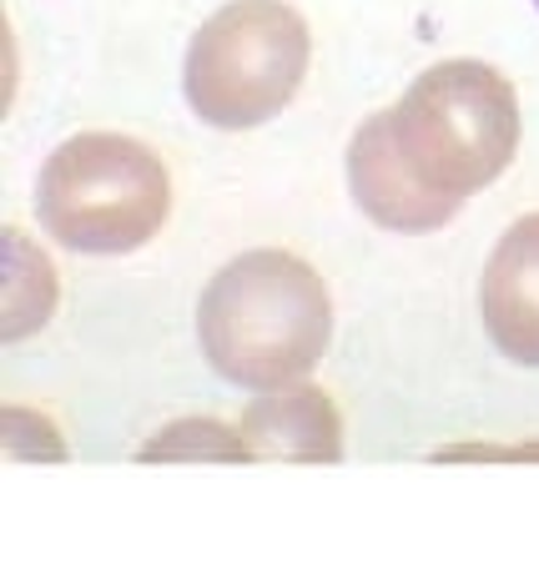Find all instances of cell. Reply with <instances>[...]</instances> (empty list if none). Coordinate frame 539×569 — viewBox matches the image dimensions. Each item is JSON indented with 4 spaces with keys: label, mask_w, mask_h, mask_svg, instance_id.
Here are the masks:
<instances>
[{
    "label": "cell",
    "mask_w": 539,
    "mask_h": 569,
    "mask_svg": "<svg viewBox=\"0 0 539 569\" xmlns=\"http://www.w3.org/2000/svg\"><path fill=\"white\" fill-rule=\"evenodd\" d=\"M248 459L262 463H338L343 459V419L333 398L313 383H292L262 393L242 409L238 423Z\"/></svg>",
    "instance_id": "cell-7"
},
{
    "label": "cell",
    "mask_w": 539,
    "mask_h": 569,
    "mask_svg": "<svg viewBox=\"0 0 539 569\" xmlns=\"http://www.w3.org/2000/svg\"><path fill=\"white\" fill-rule=\"evenodd\" d=\"M479 322L509 363L539 368V212L495 242L479 278Z\"/></svg>",
    "instance_id": "cell-6"
},
{
    "label": "cell",
    "mask_w": 539,
    "mask_h": 569,
    "mask_svg": "<svg viewBox=\"0 0 539 569\" xmlns=\"http://www.w3.org/2000/svg\"><path fill=\"white\" fill-rule=\"evenodd\" d=\"M535 11H539V0H535Z\"/></svg>",
    "instance_id": "cell-10"
},
{
    "label": "cell",
    "mask_w": 539,
    "mask_h": 569,
    "mask_svg": "<svg viewBox=\"0 0 539 569\" xmlns=\"http://www.w3.org/2000/svg\"><path fill=\"white\" fill-rule=\"evenodd\" d=\"M308 61L313 36L288 0H227L187 46V107L217 131H252L298 97Z\"/></svg>",
    "instance_id": "cell-4"
},
{
    "label": "cell",
    "mask_w": 539,
    "mask_h": 569,
    "mask_svg": "<svg viewBox=\"0 0 539 569\" xmlns=\"http://www.w3.org/2000/svg\"><path fill=\"white\" fill-rule=\"evenodd\" d=\"M6 242H11V288H6V328H0V338L16 343V338L46 328V318L56 308V272L16 227L6 232Z\"/></svg>",
    "instance_id": "cell-8"
},
{
    "label": "cell",
    "mask_w": 539,
    "mask_h": 569,
    "mask_svg": "<svg viewBox=\"0 0 539 569\" xmlns=\"http://www.w3.org/2000/svg\"><path fill=\"white\" fill-rule=\"evenodd\" d=\"M197 459L242 463L248 443H242L238 429H227L217 419H177L162 433H151V443L141 449V463H197Z\"/></svg>",
    "instance_id": "cell-9"
},
{
    "label": "cell",
    "mask_w": 539,
    "mask_h": 569,
    "mask_svg": "<svg viewBox=\"0 0 539 569\" xmlns=\"http://www.w3.org/2000/svg\"><path fill=\"white\" fill-rule=\"evenodd\" d=\"M36 217L51 242L91 258L147 248L172 217V172L137 137L81 131L46 157L36 177Z\"/></svg>",
    "instance_id": "cell-2"
},
{
    "label": "cell",
    "mask_w": 539,
    "mask_h": 569,
    "mask_svg": "<svg viewBox=\"0 0 539 569\" xmlns=\"http://www.w3.org/2000/svg\"><path fill=\"white\" fill-rule=\"evenodd\" d=\"M409 167L439 197L485 192L509 172L519 151V97L489 61H439L389 107Z\"/></svg>",
    "instance_id": "cell-3"
},
{
    "label": "cell",
    "mask_w": 539,
    "mask_h": 569,
    "mask_svg": "<svg viewBox=\"0 0 539 569\" xmlns=\"http://www.w3.org/2000/svg\"><path fill=\"white\" fill-rule=\"evenodd\" d=\"M197 343L217 378L252 393L302 383L333 343L328 282L298 252H242L197 298Z\"/></svg>",
    "instance_id": "cell-1"
},
{
    "label": "cell",
    "mask_w": 539,
    "mask_h": 569,
    "mask_svg": "<svg viewBox=\"0 0 539 569\" xmlns=\"http://www.w3.org/2000/svg\"><path fill=\"white\" fill-rule=\"evenodd\" d=\"M348 187H353V202L363 207L368 222L389 227V232H409V237L439 232L465 207L419 182V172L409 167L399 137H393L389 111L368 117L353 131V141H348Z\"/></svg>",
    "instance_id": "cell-5"
}]
</instances>
